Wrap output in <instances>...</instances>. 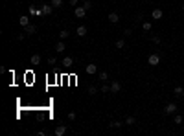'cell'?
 Returning <instances> with one entry per match:
<instances>
[{"instance_id": "17", "label": "cell", "mask_w": 184, "mask_h": 136, "mask_svg": "<svg viewBox=\"0 0 184 136\" xmlns=\"http://www.w3.org/2000/svg\"><path fill=\"white\" fill-rule=\"evenodd\" d=\"M123 123H125V125H135L136 123V118H135V116H127Z\"/></svg>"}, {"instance_id": "4", "label": "cell", "mask_w": 184, "mask_h": 136, "mask_svg": "<svg viewBox=\"0 0 184 136\" xmlns=\"http://www.w3.org/2000/svg\"><path fill=\"white\" fill-rule=\"evenodd\" d=\"M177 103H168L166 105V107H164V112H166V114H175L177 112Z\"/></svg>"}, {"instance_id": "7", "label": "cell", "mask_w": 184, "mask_h": 136, "mask_svg": "<svg viewBox=\"0 0 184 136\" xmlns=\"http://www.w3.org/2000/svg\"><path fill=\"white\" fill-rule=\"evenodd\" d=\"M120 90H122V83H120V81H112V83H111V92H112V94H118Z\"/></svg>"}, {"instance_id": "27", "label": "cell", "mask_w": 184, "mask_h": 136, "mask_svg": "<svg viewBox=\"0 0 184 136\" xmlns=\"http://www.w3.org/2000/svg\"><path fill=\"white\" fill-rule=\"evenodd\" d=\"M76 112H74V110H70V112H68V120H70V122H74V120H76Z\"/></svg>"}, {"instance_id": "1", "label": "cell", "mask_w": 184, "mask_h": 136, "mask_svg": "<svg viewBox=\"0 0 184 136\" xmlns=\"http://www.w3.org/2000/svg\"><path fill=\"white\" fill-rule=\"evenodd\" d=\"M160 61H162L160 53H151V55L147 57V64H149V66H158Z\"/></svg>"}, {"instance_id": "5", "label": "cell", "mask_w": 184, "mask_h": 136, "mask_svg": "<svg viewBox=\"0 0 184 136\" xmlns=\"http://www.w3.org/2000/svg\"><path fill=\"white\" fill-rule=\"evenodd\" d=\"M151 17H153V21H160V18L164 17V11L160 8H157V9H153L151 11Z\"/></svg>"}, {"instance_id": "8", "label": "cell", "mask_w": 184, "mask_h": 136, "mask_svg": "<svg viewBox=\"0 0 184 136\" xmlns=\"http://www.w3.org/2000/svg\"><path fill=\"white\" fill-rule=\"evenodd\" d=\"M109 22H112V24H118V22H120V15H118V13H109Z\"/></svg>"}, {"instance_id": "24", "label": "cell", "mask_w": 184, "mask_h": 136, "mask_svg": "<svg viewBox=\"0 0 184 136\" xmlns=\"http://www.w3.org/2000/svg\"><path fill=\"white\" fill-rule=\"evenodd\" d=\"M52 6L53 8H61L63 6V0H52Z\"/></svg>"}, {"instance_id": "6", "label": "cell", "mask_w": 184, "mask_h": 136, "mask_svg": "<svg viewBox=\"0 0 184 136\" xmlns=\"http://www.w3.org/2000/svg\"><path fill=\"white\" fill-rule=\"evenodd\" d=\"M85 72L88 74V75H94L98 72V64H94V63H90V64H87L85 66Z\"/></svg>"}, {"instance_id": "31", "label": "cell", "mask_w": 184, "mask_h": 136, "mask_svg": "<svg viewBox=\"0 0 184 136\" xmlns=\"http://www.w3.org/2000/svg\"><path fill=\"white\" fill-rule=\"evenodd\" d=\"M77 4V0H70V6H76Z\"/></svg>"}, {"instance_id": "23", "label": "cell", "mask_w": 184, "mask_h": 136, "mask_svg": "<svg viewBox=\"0 0 184 136\" xmlns=\"http://www.w3.org/2000/svg\"><path fill=\"white\" fill-rule=\"evenodd\" d=\"M173 122H175L177 125H181V123H182V116H181V114H175V118H173Z\"/></svg>"}, {"instance_id": "14", "label": "cell", "mask_w": 184, "mask_h": 136, "mask_svg": "<svg viewBox=\"0 0 184 136\" xmlns=\"http://www.w3.org/2000/svg\"><path fill=\"white\" fill-rule=\"evenodd\" d=\"M122 125H123L122 122H118V120H112V122L109 123V127H111V129H120Z\"/></svg>"}, {"instance_id": "25", "label": "cell", "mask_w": 184, "mask_h": 136, "mask_svg": "<svg viewBox=\"0 0 184 136\" xmlns=\"http://www.w3.org/2000/svg\"><path fill=\"white\" fill-rule=\"evenodd\" d=\"M88 94H90V96H96V94H98V88H96V87H88Z\"/></svg>"}, {"instance_id": "20", "label": "cell", "mask_w": 184, "mask_h": 136, "mask_svg": "<svg viewBox=\"0 0 184 136\" xmlns=\"http://www.w3.org/2000/svg\"><path fill=\"white\" fill-rule=\"evenodd\" d=\"M116 48L123 50V48H125V41H123V39H118V41H116Z\"/></svg>"}, {"instance_id": "15", "label": "cell", "mask_w": 184, "mask_h": 136, "mask_svg": "<svg viewBox=\"0 0 184 136\" xmlns=\"http://www.w3.org/2000/svg\"><path fill=\"white\" fill-rule=\"evenodd\" d=\"M35 31H37V26H35V24H29V26H26V33H28V35H33Z\"/></svg>"}, {"instance_id": "19", "label": "cell", "mask_w": 184, "mask_h": 136, "mask_svg": "<svg viewBox=\"0 0 184 136\" xmlns=\"http://www.w3.org/2000/svg\"><path fill=\"white\" fill-rule=\"evenodd\" d=\"M151 28H153V24H151V22H147V21L142 24V29H144V31H151Z\"/></svg>"}, {"instance_id": "2", "label": "cell", "mask_w": 184, "mask_h": 136, "mask_svg": "<svg viewBox=\"0 0 184 136\" xmlns=\"http://www.w3.org/2000/svg\"><path fill=\"white\" fill-rule=\"evenodd\" d=\"M53 11V6L52 4H42V8L39 9V17H44V15H50Z\"/></svg>"}, {"instance_id": "11", "label": "cell", "mask_w": 184, "mask_h": 136, "mask_svg": "<svg viewBox=\"0 0 184 136\" xmlns=\"http://www.w3.org/2000/svg\"><path fill=\"white\" fill-rule=\"evenodd\" d=\"M64 133H66V127H64V125H57L55 127V136H63Z\"/></svg>"}, {"instance_id": "3", "label": "cell", "mask_w": 184, "mask_h": 136, "mask_svg": "<svg viewBox=\"0 0 184 136\" xmlns=\"http://www.w3.org/2000/svg\"><path fill=\"white\" fill-rule=\"evenodd\" d=\"M87 11H88V9H87L85 6H77V8H76V11H74V15H76L77 18H85Z\"/></svg>"}, {"instance_id": "29", "label": "cell", "mask_w": 184, "mask_h": 136, "mask_svg": "<svg viewBox=\"0 0 184 136\" xmlns=\"http://www.w3.org/2000/svg\"><path fill=\"white\" fill-rule=\"evenodd\" d=\"M48 64H50V66H55V59L50 57V59H48Z\"/></svg>"}, {"instance_id": "26", "label": "cell", "mask_w": 184, "mask_h": 136, "mask_svg": "<svg viewBox=\"0 0 184 136\" xmlns=\"http://www.w3.org/2000/svg\"><path fill=\"white\" fill-rule=\"evenodd\" d=\"M107 92H111V87H109V85H103V87H101V94H107Z\"/></svg>"}, {"instance_id": "13", "label": "cell", "mask_w": 184, "mask_h": 136, "mask_svg": "<svg viewBox=\"0 0 184 136\" xmlns=\"http://www.w3.org/2000/svg\"><path fill=\"white\" fill-rule=\"evenodd\" d=\"M64 50H66V46H64V42H63V41L55 44V52H57V53H63Z\"/></svg>"}, {"instance_id": "10", "label": "cell", "mask_w": 184, "mask_h": 136, "mask_svg": "<svg viewBox=\"0 0 184 136\" xmlns=\"http://www.w3.org/2000/svg\"><path fill=\"white\" fill-rule=\"evenodd\" d=\"M76 33H77V37H85L87 35V26H77Z\"/></svg>"}, {"instance_id": "21", "label": "cell", "mask_w": 184, "mask_h": 136, "mask_svg": "<svg viewBox=\"0 0 184 136\" xmlns=\"http://www.w3.org/2000/svg\"><path fill=\"white\" fill-rule=\"evenodd\" d=\"M59 37H61V39H68V37H70L68 29H61V31H59Z\"/></svg>"}, {"instance_id": "9", "label": "cell", "mask_w": 184, "mask_h": 136, "mask_svg": "<svg viewBox=\"0 0 184 136\" xmlns=\"http://www.w3.org/2000/svg\"><path fill=\"white\" fill-rule=\"evenodd\" d=\"M18 24H21L22 28H26V26H29V18L26 17V15H22V17L18 18Z\"/></svg>"}, {"instance_id": "32", "label": "cell", "mask_w": 184, "mask_h": 136, "mask_svg": "<svg viewBox=\"0 0 184 136\" xmlns=\"http://www.w3.org/2000/svg\"><path fill=\"white\" fill-rule=\"evenodd\" d=\"M182 11H184V4H182Z\"/></svg>"}, {"instance_id": "22", "label": "cell", "mask_w": 184, "mask_h": 136, "mask_svg": "<svg viewBox=\"0 0 184 136\" xmlns=\"http://www.w3.org/2000/svg\"><path fill=\"white\" fill-rule=\"evenodd\" d=\"M107 79H109L107 72H99V81H107Z\"/></svg>"}, {"instance_id": "30", "label": "cell", "mask_w": 184, "mask_h": 136, "mask_svg": "<svg viewBox=\"0 0 184 136\" xmlns=\"http://www.w3.org/2000/svg\"><path fill=\"white\" fill-rule=\"evenodd\" d=\"M153 42H155V44H160L162 39H160V37H153Z\"/></svg>"}, {"instance_id": "28", "label": "cell", "mask_w": 184, "mask_h": 136, "mask_svg": "<svg viewBox=\"0 0 184 136\" xmlns=\"http://www.w3.org/2000/svg\"><path fill=\"white\" fill-rule=\"evenodd\" d=\"M83 6H85L87 9H90V8H92V2H90V0H85V4H83Z\"/></svg>"}, {"instance_id": "12", "label": "cell", "mask_w": 184, "mask_h": 136, "mask_svg": "<svg viewBox=\"0 0 184 136\" xmlns=\"http://www.w3.org/2000/svg\"><path fill=\"white\" fill-rule=\"evenodd\" d=\"M31 64L33 66H39V64H41V55H31Z\"/></svg>"}, {"instance_id": "18", "label": "cell", "mask_w": 184, "mask_h": 136, "mask_svg": "<svg viewBox=\"0 0 184 136\" xmlns=\"http://www.w3.org/2000/svg\"><path fill=\"white\" fill-rule=\"evenodd\" d=\"M74 64V59L72 57H64L63 59V66H72Z\"/></svg>"}, {"instance_id": "16", "label": "cell", "mask_w": 184, "mask_h": 136, "mask_svg": "<svg viewBox=\"0 0 184 136\" xmlns=\"http://www.w3.org/2000/svg\"><path fill=\"white\" fill-rule=\"evenodd\" d=\"M173 94H175L177 98H181V96H184V88L182 87H175L173 88Z\"/></svg>"}]
</instances>
